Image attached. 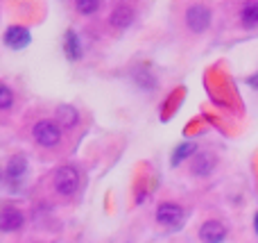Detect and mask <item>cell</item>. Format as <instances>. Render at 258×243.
Here are the masks:
<instances>
[{"label":"cell","mask_w":258,"mask_h":243,"mask_svg":"<svg viewBox=\"0 0 258 243\" xmlns=\"http://www.w3.org/2000/svg\"><path fill=\"white\" fill-rule=\"evenodd\" d=\"M54 189H57L59 196H75L77 189H80V173H77L75 166H61L54 173Z\"/></svg>","instance_id":"1"},{"label":"cell","mask_w":258,"mask_h":243,"mask_svg":"<svg viewBox=\"0 0 258 243\" xmlns=\"http://www.w3.org/2000/svg\"><path fill=\"white\" fill-rule=\"evenodd\" d=\"M34 139L39 145H43V148H54V145L61 141V127L57 125V121H39L34 125Z\"/></svg>","instance_id":"2"},{"label":"cell","mask_w":258,"mask_h":243,"mask_svg":"<svg viewBox=\"0 0 258 243\" xmlns=\"http://www.w3.org/2000/svg\"><path fill=\"white\" fill-rule=\"evenodd\" d=\"M211 18H213V14H211V9L206 7V5H190V7L186 9V25L190 27L195 34L209 30Z\"/></svg>","instance_id":"3"},{"label":"cell","mask_w":258,"mask_h":243,"mask_svg":"<svg viewBox=\"0 0 258 243\" xmlns=\"http://www.w3.org/2000/svg\"><path fill=\"white\" fill-rule=\"evenodd\" d=\"M183 216H186L183 207H179V205H174V203H163L156 209V221L165 227H179L183 223Z\"/></svg>","instance_id":"4"},{"label":"cell","mask_w":258,"mask_h":243,"mask_svg":"<svg viewBox=\"0 0 258 243\" xmlns=\"http://www.w3.org/2000/svg\"><path fill=\"white\" fill-rule=\"evenodd\" d=\"M3 39H5V45H7V48L23 50V48H27V45H30L32 34H30V30H27V27H23V25H9Z\"/></svg>","instance_id":"5"},{"label":"cell","mask_w":258,"mask_h":243,"mask_svg":"<svg viewBox=\"0 0 258 243\" xmlns=\"http://www.w3.org/2000/svg\"><path fill=\"white\" fill-rule=\"evenodd\" d=\"M227 239V227L220 221H206L200 227V241L202 243H222Z\"/></svg>","instance_id":"6"},{"label":"cell","mask_w":258,"mask_h":243,"mask_svg":"<svg viewBox=\"0 0 258 243\" xmlns=\"http://www.w3.org/2000/svg\"><path fill=\"white\" fill-rule=\"evenodd\" d=\"M23 223H25V216H23L21 209H14V207H3L0 209V232L21 230Z\"/></svg>","instance_id":"7"},{"label":"cell","mask_w":258,"mask_h":243,"mask_svg":"<svg viewBox=\"0 0 258 243\" xmlns=\"http://www.w3.org/2000/svg\"><path fill=\"white\" fill-rule=\"evenodd\" d=\"M213 168H215V159H213V155H209V153L195 155V159H192V164H190L192 175H197V177L211 175V173H213Z\"/></svg>","instance_id":"8"},{"label":"cell","mask_w":258,"mask_h":243,"mask_svg":"<svg viewBox=\"0 0 258 243\" xmlns=\"http://www.w3.org/2000/svg\"><path fill=\"white\" fill-rule=\"evenodd\" d=\"M63 53H66V57L73 59V62H77V59L82 57V41L75 30H68L66 34H63Z\"/></svg>","instance_id":"9"},{"label":"cell","mask_w":258,"mask_h":243,"mask_svg":"<svg viewBox=\"0 0 258 243\" xmlns=\"http://www.w3.org/2000/svg\"><path fill=\"white\" fill-rule=\"evenodd\" d=\"M132 21H134V9L129 5H118L111 12V16H109V23L113 27H129Z\"/></svg>","instance_id":"10"},{"label":"cell","mask_w":258,"mask_h":243,"mask_svg":"<svg viewBox=\"0 0 258 243\" xmlns=\"http://www.w3.org/2000/svg\"><path fill=\"white\" fill-rule=\"evenodd\" d=\"M80 121V114L71 105H59L57 107V125L59 127H75Z\"/></svg>","instance_id":"11"},{"label":"cell","mask_w":258,"mask_h":243,"mask_svg":"<svg viewBox=\"0 0 258 243\" xmlns=\"http://www.w3.org/2000/svg\"><path fill=\"white\" fill-rule=\"evenodd\" d=\"M240 18H242V25L245 27H258V3L242 5Z\"/></svg>","instance_id":"12"},{"label":"cell","mask_w":258,"mask_h":243,"mask_svg":"<svg viewBox=\"0 0 258 243\" xmlns=\"http://www.w3.org/2000/svg\"><path fill=\"white\" fill-rule=\"evenodd\" d=\"M25 171H27V162H25V157L16 155V157L9 159V164H7V177H9V180H18V177H21Z\"/></svg>","instance_id":"13"},{"label":"cell","mask_w":258,"mask_h":243,"mask_svg":"<svg viewBox=\"0 0 258 243\" xmlns=\"http://www.w3.org/2000/svg\"><path fill=\"white\" fill-rule=\"evenodd\" d=\"M195 153H197V143H192V141H186V143H181V145H177V148H174L172 164L177 166V164H181L183 159H188L190 155H195Z\"/></svg>","instance_id":"14"},{"label":"cell","mask_w":258,"mask_h":243,"mask_svg":"<svg viewBox=\"0 0 258 243\" xmlns=\"http://www.w3.org/2000/svg\"><path fill=\"white\" fill-rule=\"evenodd\" d=\"M134 80H136V84L145 91H152L156 86V77L152 75L147 68H138V71H134Z\"/></svg>","instance_id":"15"},{"label":"cell","mask_w":258,"mask_h":243,"mask_svg":"<svg viewBox=\"0 0 258 243\" xmlns=\"http://www.w3.org/2000/svg\"><path fill=\"white\" fill-rule=\"evenodd\" d=\"M14 105V93L7 84L0 82V109H9Z\"/></svg>","instance_id":"16"},{"label":"cell","mask_w":258,"mask_h":243,"mask_svg":"<svg viewBox=\"0 0 258 243\" xmlns=\"http://www.w3.org/2000/svg\"><path fill=\"white\" fill-rule=\"evenodd\" d=\"M75 7H77V12L80 14H95L98 12V7H100V3L98 0H77Z\"/></svg>","instance_id":"17"},{"label":"cell","mask_w":258,"mask_h":243,"mask_svg":"<svg viewBox=\"0 0 258 243\" xmlns=\"http://www.w3.org/2000/svg\"><path fill=\"white\" fill-rule=\"evenodd\" d=\"M247 82H249L251 86H258V75H251V77H249V80H247Z\"/></svg>","instance_id":"18"},{"label":"cell","mask_w":258,"mask_h":243,"mask_svg":"<svg viewBox=\"0 0 258 243\" xmlns=\"http://www.w3.org/2000/svg\"><path fill=\"white\" fill-rule=\"evenodd\" d=\"M254 227H256V232H258V214H256V218H254Z\"/></svg>","instance_id":"19"}]
</instances>
